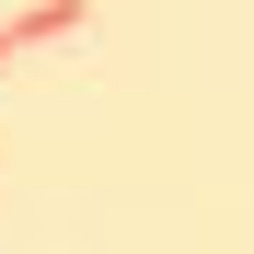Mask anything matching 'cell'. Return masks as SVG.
Returning <instances> with one entry per match:
<instances>
[{
    "label": "cell",
    "mask_w": 254,
    "mask_h": 254,
    "mask_svg": "<svg viewBox=\"0 0 254 254\" xmlns=\"http://www.w3.org/2000/svg\"><path fill=\"white\" fill-rule=\"evenodd\" d=\"M69 23H81V0H35V12H12V23H0V58L47 47V35H69Z\"/></svg>",
    "instance_id": "6da1fadb"
}]
</instances>
